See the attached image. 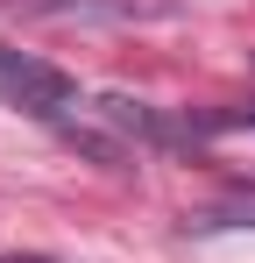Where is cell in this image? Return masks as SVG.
<instances>
[{
  "label": "cell",
  "mask_w": 255,
  "mask_h": 263,
  "mask_svg": "<svg viewBox=\"0 0 255 263\" xmlns=\"http://www.w3.org/2000/svg\"><path fill=\"white\" fill-rule=\"evenodd\" d=\"M192 121V142L206 135H255V107H213V114H184Z\"/></svg>",
  "instance_id": "2"
},
{
  "label": "cell",
  "mask_w": 255,
  "mask_h": 263,
  "mask_svg": "<svg viewBox=\"0 0 255 263\" xmlns=\"http://www.w3.org/2000/svg\"><path fill=\"white\" fill-rule=\"evenodd\" d=\"M0 100L7 107H22L29 121H42V128L71 135L85 121V92L71 71H57L50 57H36V50H7L0 43Z\"/></svg>",
  "instance_id": "1"
},
{
  "label": "cell",
  "mask_w": 255,
  "mask_h": 263,
  "mask_svg": "<svg viewBox=\"0 0 255 263\" xmlns=\"http://www.w3.org/2000/svg\"><path fill=\"white\" fill-rule=\"evenodd\" d=\"M199 228H255V185H241V192H227L220 206H206Z\"/></svg>",
  "instance_id": "3"
}]
</instances>
